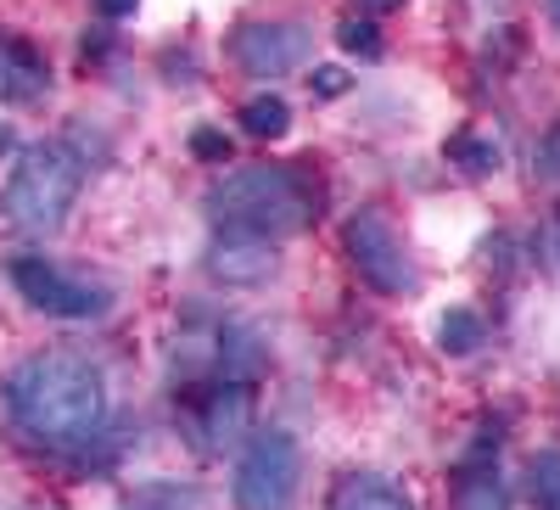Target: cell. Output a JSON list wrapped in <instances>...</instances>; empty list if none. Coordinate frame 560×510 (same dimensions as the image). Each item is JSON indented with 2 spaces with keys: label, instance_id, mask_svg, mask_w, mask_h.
Here are the masks:
<instances>
[{
  "label": "cell",
  "instance_id": "cell-22",
  "mask_svg": "<svg viewBox=\"0 0 560 510\" xmlns=\"http://www.w3.org/2000/svg\"><path fill=\"white\" fill-rule=\"evenodd\" d=\"M96 7H102V18H129L140 0H96Z\"/></svg>",
  "mask_w": 560,
  "mask_h": 510
},
{
  "label": "cell",
  "instance_id": "cell-10",
  "mask_svg": "<svg viewBox=\"0 0 560 510\" xmlns=\"http://www.w3.org/2000/svg\"><path fill=\"white\" fill-rule=\"evenodd\" d=\"M51 90V62H45L23 34H0V102L28 107Z\"/></svg>",
  "mask_w": 560,
  "mask_h": 510
},
{
  "label": "cell",
  "instance_id": "cell-13",
  "mask_svg": "<svg viewBox=\"0 0 560 510\" xmlns=\"http://www.w3.org/2000/svg\"><path fill=\"white\" fill-rule=\"evenodd\" d=\"M242 129L253 135V141H280V135L292 129V107H287V96L264 90V96L242 102Z\"/></svg>",
  "mask_w": 560,
  "mask_h": 510
},
{
  "label": "cell",
  "instance_id": "cell-3",
  "mask_svg": "<svg viewBox=\"0 0 560 510\" xmlns=\"http://www.w3.org/2000/svg\"><path fill=\"white\" fill-rule=\"evenodd\" d=\"M84 192V158L68 141H34L18 152L7 192H0V219L23 236H57Z\"/></svg>",
  "mask_w": 560,
  "mask_h": 510
},
{
  "label": "cell",
  "instance_id": "cell-2",
  "mask_svg": "<svg viewBox=\"0 0 560 510\" xmlns=\"http://www.w3.org/2000/svg\"><path fill=\"white\" fill-rule=\"evenodd\" d=\"M208 213L219 230H242V236H264L280 242L292 230L308 224L314 213V192L303 185L298 169L280 163H258V169H236L208 185Z\"/></svg>",
  "mask_w": 560,
  "mask_h": 510
},
{
  "label": "cell",
  "instance_id": "cell-23",
  "mask_svg": "<svg viewBox=\"0 0 560 510\" xmlns=\"http://www.w3.org/2000/svg\"><path fill=\"white\" fill-rule=\"evenodd\" d=\"M359 7H364V12H398L404 0H359Z\"/></svg>",
  "mask_w": 560,
  "mask_h": 510
},
{
  "label": "cell",
  "instance_id": "cell-20",
  "mask_svg": "<svg viewBox=\"0 0 560 510\" xmlns=\"http://www.w3.org/2000/svg\"><path fill=\"white\" fill-rule=\"evenodd\" d=\"M533 169L544 174V179H560V124L538 141V152H533Z\"/></svg>",
  "mask_w": 560,
  "mask_h": 510
},
{
  "label": "cell",
  "instance_id": "cell-6",
  "mask_svg": "<svg viewBox=\"0 0 560 510\" xmlns=\"http://www.w3.org/2000/svg\"><path fill=\"white\" fill-rule=\"evenodd\" d=\"M12 287L23 292L28 309L51 314V320H102L113 309V287L84 281V275H73L51 258H34V253L12 258Z\"/></svg>",
  "mask_w": 560,
  "mask_h": 510
},
{
  "label": "cell",
  "instance_id": "cell-9",
  "mask_svg": "<svg viewBox=\"0 0 560 510\" xmlns=\"http://www.w3.org/2000/svg\"><path fill=\"white\" fill-rule=\"evenodd\" d=\"M208 269L224 287H258L275 275V242L242 236V230H219L213 247H208Z\"/></svg>",
  "mask_w": 560,
  "mask_h": 510
},
{
  "label": "cell",
  "instance_id": "cell-24",
  "mask_svg": "<svg viewBox=\"0 0 560 510\" xmlns=\"http://www.w3.org/2000/svg\"><path fill=\"white\" fill-rule=\"evenodd\" d=\"M549 18H555V28H560V0H549Z\"/></svg>",
  "mask_w": 560,
  "mask_h": 510
},
{
  "label": "cell",
  "instance_id": "cell-18",
  "mask_svg": "<svg viewBox=\"0 0 560 510\" xmlns=\"http://www.w3.org/2000/svg\"><path fill=\"white\" fill-rule=\"evenodd\" d=\"M337 39H342V51H353V57H364V62H376V57H382V34H376V23L348 18V23L337 28Z\"/></svg>",
  "mask_w": 560,
  "mask_h": 510
},
{
  "label": "cell",
  "instance_id": "cell-19",
  "mask_svg": "<svg viewBox=\"0 0 560 510\" xmlns=\"http://www.w3.org/2000/svg\"><path fill=\"white\" fill-rule=\"evenodd\" d=\"M191 158H202V163H230V135L224 129H197L191 135Z\"/></svg>",
  "mask_w": 560,
  "mask_h": 510
},
{
  "label": "cell",
  "instance_id": "cell-11",
  "mask_svg": "<svg viewBox=\"0 0 560 510\" xmlns=\"http://www.w3.org/2000/svg\"><path fill=\"white\" fill-rule=\"evenodd\" d=\"M493 454H499V438H488V432H482V443L459 460V477H454V510H510V494H504V483H499Z\"/></svg>",
  "mask_w": 560,
  "mask_h": 510
},
{
  "label": "cell",
  "instance_id": "cell-12",
  "mask_svg": "<svg viewBox=\"0 0 560 510\" xmlns=\"http://www.w3.org/2000/svg\"><path fill=\"white\" fill-rule=\"evenodd\" d=\"M331 510H415V505H409V494L398 483H387L376 472H353V477L337 483Z\"/></svg>",
  "mask_w": 560,
  "mask_h": 510
},
{
  "label": "cell",
  "instance_id": "cell-14",
  "mask_svg": "<svg viewBox=\"0 0 560 510\" xmlns=\"http://www.w3.org/2000/svg\"><path fill=\"white\" fill-rule=\"evenodd\" d=\"M118 510H202V494L185 483H140L124 494Z\"/></svg>",
  "mask_w": 560,
  "mask_h": 510
},
{
  "label": "cell",
  "instance_id": "cell-21",
  "mask_svg": "<svg viewBox=\"0 0 560 510\" xmlns=\"http://www.w3.org/2000/svg\"><path fill=\"white\" fill-rule=\"evenodd\" d=\"M314 96H325V102H331V96H342V90H348V73L342 68H314Z\"/></svg>",
  "mask_w": 560,
  "mask_h": 510
},
{
  "label": "cell",
  "instance_id": "cell-1",
  "mask_svg": "<svg viewBox=\"0 0 560 510\" xmlns=\"http://www.w3.org/2000/svg\"><path fill=\"white\" fill-rule=\"evenodd\" d=\"M0 393H7L18 432H28L45 449H79L107 427L102 364H90L84 353H68V348H45V353L18 359Z\"/></svg>",
  "mask_w": 560,
  "mask_h": 510
},
{
  "label": "cell",
  "instance_id": "cell-7",
  "mask_svg": "<svg viewBox=\"0 0 560 510\" xmlns=\"http://www.w3.org/2000/svg\"><path fill=\"white\" fill-rule=\"evenodd\" d=\"M230 57H236L253 79H280V73L303 68L308 28L303 23H242L230 34Z\"/></svg>",
  "mask_w": 560,
  "mask_h": 510
},
{
  "label": "cell",
  "instance_id": "cell-16",
  "mask_svg": "<svg viewBox=\"0 0 560 510\" xmlns=\"http://www.w3.org/2000/svg\"><path fill=\"white\" fill-rule=\"evenodd\" d=\"M527 494H533L538 510H560V449L533 454V466H527Z\"/></svg>",
  "mask_w": 560,
  "mask_h": 510
},
{
  "label": "cell",
  "instance_id": "cell-15",
  "mask_svg": "<svg viewBox=\"0 0 560 510\" xmlns=\"http://www.w3.org/2000/svg\"><path fill=\"white\" fill-rule=\"evenodd\" d=\"M482 337H488V326H482V314H477V309H448V314L438 320V343H443V353H477Z\"/></svg>",
  "mask_w": 560,
  "mask_h": 510
},
{
  "label": "cell",
  "instance_id": "cell-8",
  "mask_svg": "<svg viewBox=\"0 0 560 510\" xmlns=\"http://www.w3.org/2000/svg\"><path fill=\"white\" fill-rule=\"evenodd\" d=\"M191 427H197V443L208 454L236 449L253 432V393H247V382H213L208 393H197Z\"/></svg>",
  "mask_w": 560,
  "mask_h": 510
},
{
  "label": "cell",
  "instance_id": "cell-5",
  "mask_svg": "<svg viewBox=\"0 0 560 510\" xmlns=\"http://www.w3.org/2000/svg\"><path fill=\"white\" fill-rule=\"evenodd\" d=\"M342 247H348V264L359 269V281L382 298H404L420 287V269L409 264L398 230L387 224L382 208H359L348 224H342Z\"/></svg>",
  "mask_w": 560,
  "mask_h": 510
},
{
  "label": "cell",
  "instance_id": "cell-17",
  "mask_svg": "<svg viewBox=\"0 0 560 510\" xmlns=\"http://www.w3.org/2000/svg\"><path fill=\"white\" fill-rule=\"evenodd\" d=\"M443 152H448L465 174H493V169L504 163V158H499V147H493V141H482V135H454V141H448Z\"/></svg>",
  "mask_w": 560,
  "mask_h": 510
},
{
  "label": "cell",
  "instance_id": "cell-4",
  "mask_svg": "<svg viewBox=\"0 0 560 510\" xmlns=\"http://www.w3.org/2000/svg\"><path fill=\"white\" fill-rule=\"evenodd\" d=\"M298 483H303L298 438L292 432H258L247 443V454L236 460L230 499H236V510H292L298 505Z\"/></svg>",
  "mask_w": 560,
  "mask_h": 510
}]
</instances>
